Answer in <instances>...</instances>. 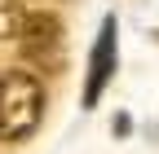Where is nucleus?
Returning <instances> with one entry per match:
<instances>
[{
    "label": "nucleus",
    "instance_id": "f257e3e1",
    "mask_svg": "<svg viewBox=\"0 0 159 154\" xmlns=\"http://www.w3.org/2000/svg\"><path fill=\"white\" fill-rule=\"evenodd\" d=\"M44 114V84L31 71L0 75V141H27Z\"/></svg>",
    "mask_w": 159,
    "mask_h": 154
},
{
    "label": "nucleus",
    "instance_id": "f03ea898",
    "mask_svg": "<svg viewBox=\"0 0 159 154\" xmlns=\"http://www.w3.org/2000/svg\"><path fill=\"white\" fill-rule=\"evenodd\" d=\"M18 44H22V57L35 66H62L66 62V31H62V18L53 9H27L22 18V31H18Z\"/></svg>",
    "mask_w": 159,
    "mask_h": 154
},
{
    "label": "nucleus",
    "instance_id": "7ed1b4c3",
    "mask_svg": "<svg viewBox=\"0 0 159 154\" xmlns=\"http://www.w3.org/2000/svg\"><path fill=\"white\" fill-rule=\"evenodd\" d=\"M111 71H115V18H106L102 31H97V44H93V66H89V84H84V106H97L102 88L111 84Z\"/></svg>",
    "mask_w": 159,
    "mask_h": 154
},
{
    "label": "nucleus",
    "instance_id": "20e7f679",
    "mask_svg": "<svg viewBox=\"0 0 159 154\" xmlns=\"http://www.w3.org/2000/svg\"><path fill=\"white\" fill-rule=\"evenodd\" d=\"M22 18H27V5H22V0H0V40H18Z\"/></svg>",
    "mask_w": 159,
    "mask_h": 154
}]
</instances>
